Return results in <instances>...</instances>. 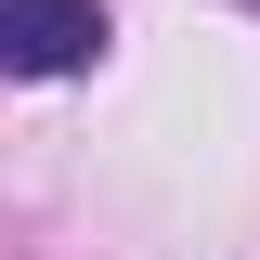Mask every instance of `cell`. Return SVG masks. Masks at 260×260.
<instances>
[{
  "label": "cell",
  "instance_id": "cell-1",
  "mask_svg": "<svg viewBox=\"0 0 260 260\" xmlns=\"http://www.w3.org/2000/svg\"><path fill=\"white\" fill-rule=\"evenodd\" d=\"M104 52V0H0V78H78Z\"/></svg>",
  "mask_w": 260,
  "mask_h": 260
}]
</instances>
